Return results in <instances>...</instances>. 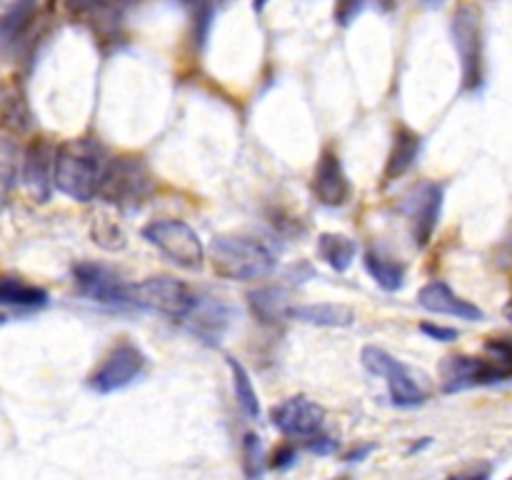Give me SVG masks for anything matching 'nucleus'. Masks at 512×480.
<instances>
[{"mask_svg": "<svg viewBox=\"0 0 512 480\" xmlns=\"http://www.w3.org/2000/svg\"><path fill=\"white\" fill-rule=\"evenodd\" d=\"M308 448L318 455H328L335 450V440H330L328 435L320 433V435H315V438L308 440Z\"/></svg>", "mask_w": 512, "mask_h": 480, "instance_id": "nucleus-34", "label": "nucleus"}, {"mask_svg": "<svg viewBox=\"0 0 512 480\" xmlns=\"http://www.w3.org/2000/svg\"><path fill=\"white\" fill-rule=\"evenodd\" d=\"M490 473H493V468L483 463V465H473V468L468 470H460V473L448 475V480H490Z\"/></svg>", "mask_w": 512, "mask_h": 480, "instance_id": "nucleus-33", "label": "nucleus"}, {"mask_svg": "<svg viewBox=\"0 0 512 480\" xmlns=\"http://www.w3.org/2000/svg\"><path fill=\"white\" fill-rule=\"evenodd\" d=\"M250 313L260 320L263 325H278L283 320H290V290L283 285H263L248 293Z\"/></svg>", "mask_w": 512, "mask_h": 480, "instance_id": "nucleus-18", "label": "nucleus"}, {"mask_svg": "<svg viewBox=\"0 0 512 480\" xmlns=\"http://www.w3.org/2000/svg\"><path fill=\"white\" fill-rule=\"evenodd\" d=\"M365 3H368V0H338V3H335V20H338L340 25H350L360 13H363Z\"/></svg>", "mask_w": 512, "mask_h": 480, "instance_id": "nucleus-30", "label": "nucleus"}, {"mask_svg": "<svg viewBox=\"0 0 512 480\" xmlns=\"http://www.w3.org/2000/svg\"><path fill=\"white\" fill-rule=\"evenodd\" d=\"M443 200L445 185L435 183V180H425V183L415 185L410 193H405L403 203L398 205L400 213L408 218L413 243L418 248H425L433 240L435 228L440 223V213H443Z\"/></svg>", "mask_w": 512, "mask_h": 480, "instance_id": "nucleus-10", "label": "nucleus"}, {"mask_svg": "<svg viewBox=\"0 0 512 480\" xmlns=\"http://www.w3.org/2000/svg\"><path fill=\"white\" fill-rule=\"evenodd\" d=\"M133 300L138 308L155 310L173 320H185L193 310L198 295L173 275H150L133 285Z\"/></svg>", "mask_w": 512, "mask_h": 480, "instance_id": "nucleus-9", "label": "nucleus"}, {"mask_svg": "<svg viewBox=\"0 0 512 480\" xmlns=\"http://www.w3.org/2000/svg\"><path fill=\"white\" fill-rule=\"evenodd\" d=\"M265 3H268V0H255V10H263Z\"/></svg>", "mask_w": 512, "mask_h": 480, "instance_id": "nucleus-37", "label": "nucleus"}, {"mask_svg": "<svg viewBox=\"0 0 512 480\" xmlns=\"http://www.w3.org/2000/svg\"><path fill=\"white\" fill-rule=\"evenodd\" d=\"M178 3H183V5H200V0H178Z\"/></svg>", "mask_w": 512, "mask_h": 480, "instance_id": "nucleus-38", "label": "nucleus"}, {"mask_svg": "<svg viewBox=\"0 0 512 480\" xmlns=\"http://www.w3.org/2000/svg\"><path fill=\"white\" fill-rule=\"evenodd\" d=\"M143 238L155 250H160L170 263L183 270H200L205 263V255H208L200 235L185 220L178 218L153 220L143 228Z\"/></svg>", "mask_w": 512, "mask_h": 480, "instance_id": "nucleus-5", "label": "nucleus"}, {"mask_svg": "<svg viewBox=\"0 0 512 480\" xmlns=\"http://www.w3.org/2000/svg\"><path fill=\"white\" fill-rule=\"evenodd\" d=\"M55 150L48 140L38 138L23 153V185L35 203H48L55 188Z\"/></svg>", "mask_w": 512, "mask_h": 480, "instance_id": "nucleus-14", "label": "nucleus"}, {"mask_svg": "<svg viewBox=\"0 0 512 480\" xmlns=\"http://www.w3.org/2000/svg\"><path fill=\"white\" fill-rule=\"evenodd\" d=\"M73 283L78 293L93 303L118 310L135 308L133 285L125 283L123 275L115 273L110 265L95 263V260H78L73 265Z\"/></svg>", "mask_w": 512, "mask_h": 480, "instance_id": "nucleus-7", "label": "nucleus"}, {"mask_svg": "<svg viewBox=\"0 0 512 480\" xmlns=\"http://www.w3.org/2000/svg\"><path fill=\"white\" fill-rule=\"evenodd\" d=\"M155 175L140 155H115L105 170L98 198L118 210H138L155 195Z\"/></svg>", "mask_w": 512, "mask_h": 480, "instance_id": "nucleus-3", "label": "nucleus"}, {"mask_svg": "<svg viewBox=\"0 0 512 480\" xmlns=\"http://www.w3.org/2000/svg\"><path fill=\"white\" fill-rule=\"evenodd\" d=\"M438 373L445 393H460V390L503 383V380L512 378L508 370L490 355H485V358H478V355H448L440 363Z\"/></svg>", "mask_w": 512, "mask_h": 480, "instance_id": "nucleus-11", "label": "nucleus"}, {"mask_svg": "<svg viewBox=\"0 0 512 480\" xmlns=\"http://www.w3.org/2000/svg\"><path fill=\"white\" fill-rule=\"evenodd\" d=\"M230 318H233V310H230L228 303H223L215 295H198L193 310L185 318L188 328L193 330L198 338H203L205 343L215 345L220 343L223 333L228 330Z\"/></svg>", "mask_w": 512, "mask_h": 480, "instance_id": "nucleus-15", "label": "nucleus"}, {"mask_svg": "<svg viewBox=\"0 0 512 480\" xmlns=\"http://www.w3.org/2000/svg\"><path fill=\"white\" fill-rule=\"evenodd\" d=\"M368 453H373V445H365V448L353 450V453L345 455V460H348V463H358V460H363Z\"/></svg>", "mask_w": 512, "mask_h": 480, "instance_id": "nucleus-35", "label": "nucleus"}, {"mask_svg": "<svg viewBox=\"0 0 512 480\" xmlns=\"http://www.w3.org/2000/svg\"><path fill=\"white\" fill-rule=\"evenodd\" d=\"M313 195L318 203L328 205V208H340L353 195V185H350L345 165L340 160V153L335 148H323L318 163L313 170Z\"/></svg>", "mask_w": 512, "mask_h": 480, "instance_id": "nucleus-13", "label": "nucleus"}, {"mask_svg": "<svg viewBox=\"0 0 512 480\" xmlns=\"http://www.w3.org/2000/svg\"><path fill=\"white\" fill-rule=\"evenodd\" d=\"M418 303L423 305L428 313L435 315H450V318L460 320H483L485 313L470 300L460 298L453 288H450L445 280H430L428 285H423L418 293Z\"/></svg>", "mask_w": 512, "mask_h": 480, "instance_id": "nucleus-16", "label": "nucleus"}, {"mask_svg": "<svg viewBox=\"0 0 512 480\" xmlns=\"http://www.w3.org/2000/svg\"><path fill=\"white\" fill-rule=\"evenodd\" d=\"M503 313H505V318H508V320H510V323H512V295H510V300H508V303H505Z\"/></svg>", "mask_w": 512, "mask_h": 480, "instance_id": "nucleus-36", "label": "nucleus"}, {"mask_svg": "<svg viewBox=\"0 0 512 480\" xmlns=\"http://www.w3.org/2000/svg\"><path fill=\"white\" fill-rule=\"evenodd\" d=\"M360 360H363L368 373L385 378L390 400H393V405H398V408H418V405H423L425 400H428V388H425V383L420 380V375L415 373L410 365L393 358L385 348L365 345L363 353H360Z\"/></svg>", "mask_w": 512, "mask_h": 480, "instance_id": "nucleus-4", "label": "nucleus"}, {"mask_svg": "<svg viewBox=\"0 0 512 480\" xmlns=\"http://www.w3.org/2000/svg\"><path fill=\"white\" fill-rule=\"evenodd\" d=\"M288 318L318 328H350L355 323V310L345 303H305L293 305Z\"/></svg>", "mask_w": 512, "mask_h": 480, "instance_id": "nucleus-19", "label": "nucleus"}, {"mask_svg": "<svg viewBox=\"0 0 512 480\" xmlns=\"http://www.w3.org/2000/svg\"><path fill=\"white\" fill-rule=\"evenodd\" d=\"M145 365H148V358H145L143 350L123 338L108 350L98 368L88 375V388L100 395L118 393L145 373Z\"/></svg>", "mask_w": 512, "mask_h": 480, "instance_id": "nucleus-8", "label": "nucleus"}, {"mask_svg": "<svg viewBox=\"0 0 512 480\" xmlns=\"http://www.w3.org/2000/svg\"><path fill=\"white\" fill-rule=\"evenodd\" d=\"M270 423L293 440H310L323 433L325 410L308 395H293L270 408Z\"/></svg>", "mask_w": 512, "mask_h": 480, "instance_id": "nucleus-12", "label": "nucleus"}, {"mask_svg": "<svg viewBox=\"0 0 512 480\" xmlns=\"http://www.w3.org/2000/svg\"><path fill=\"white\" fill-rule=\"evenodd\" d=\"M420 333L428 335L430 340H438V343H455L460 338L458 328H448V325L438 323H420Z\"/></svg>", "mask_w": 512, "mask_h": 480, "instance_id": "nucleus-31", "label": "nucleus"}, {"mask_svg": "<svg viewBox=\"0 0 512 480\" xmlns=\"http://www.w3.org/2000/svg\"><path fill=\"white\" fill-rule=\"evenodd\" d=\"M18 165H20V150L13 140L0 138V198L10 193L18 178Z\"/></svg>", "mask_w": 512, "mask_h": 480, "instance_id": "nucleus-25", "label": "nucleus"}, {"mask_svg": "<svg viewBox=\"0 0 512 480\" xmlns=\"http://www.w3.org/2000/svg\"><path fill=\"white\" fill-rule=\"evenodd\" d=\"M48 300V290L40 285L25 283L23 278H13V275H0V305L5 308L33 310L48 305Z\"/></svg>", "mask_w": 512, "mask_h": 480, "instance_id": "nucleus-20", "label": "nucleus"}, {"mask_svg": "<svg viewBox=\"0 0 512 480\" xmlns=\"http://www.w3.org/2000/svg\"><path fill=\"white\" fill-rule=\"evenodd\" d=\"M208 260L225 280H258L278 268V250L253 233H220L210 240Z\"/></svg>", "mask_w": 512, "mask_h": 480, "instance_id": "nucleus-2", "label": "nucleus"}, {"mask_svg": "<svg viewBox=\"0 0 512 480\" xmlns=\"http://www.w3.org/2000/svg\"><path fill=\"white\" fill-rule=\"evenodd\" d=\"M35 5L38 0H10L5 5V13L0 18V40H15L25 28H28L30 18L35 13Z\"/></svg>", "mask_w": 512, "mask_h": 480, "instance_id": "nucleus-24", "label": "nucleus"}, {"mask_svg": "<svg viewBox=\"0 0 512 480\" xmlns=\"http://www.w3.org/2000/svg\"><path fill=\"white\" fill-rule=\"evenodd\" d=\"M110 155L100 140L73 138L55 150V188L75 203L98 198Z\"/></svg>", "mask_w": 512, "mask_h": 480, "instance_id": "nucleus-1", "label": "nucleus"}, {"mask_svg": "<svg viewBox=\"0 0 512 480\" xmlns=\"http://www.w3.org/2000/svg\"><path fill=\"white\" fill-rule=\"evenodd\" d=\"M453 40L460 55L463 90H480L485 80L483 13L478 5H460L453 15Z\"/></svg>", "mask_w": 512, "mask_h": 480, "instance_id": "nucleus-6", "label": "nucleus"}, {"mask_svg": "<svg viewBox=\"0 0 512 480\" xmlns=\"http://www.w3.org/2000/svg\"><path fill=\"white\" fill-rule=\"evenodd\" d=\"M228 368H230V373H233L235 400H238V405L243 408V413L248 415V418L258 420L260 418V400H258V393H255L253 380H250V373L245 370V365L238 363L235 358H228Z\"/></svg>", "mask_w": 512, "mask_h": 480, "instance_id": "nucleus-23", "label": "nucleus"}, {"mask_svg": "<svg viewBox=\"0 0 512 480\" xmlns=\"http://www.w3.org/2000/svg\"><path fill=\"white\" fill-rule=\"evenodd\" d=\"M298 460V450L293 443H283L270 458V468H290Z\"/></svg>", "mask_w": 512, "mask_h": 480, "instance_id": "nucleus-32", "label": "nucleus"}, {"mask_svg": "<svg viewBox=\"0 0 512 480\" xmlns=\"http://www.w3.org/2000/svg\"><path fill=\"white\" fill-rule=\"evenodd\" d=\"M420 150H423V135L405 123L395 125L393 145H390L388 160H385L383 183L390 185L395 183V180L403 178V175L415 165Z\"/></svg>", "mask_w": 512, "mask_h": 480, "instance_id": "nucleus-17", "label": "nucleus"}, {"mask_svg": "<svg viewBox=\"0 0 512 480\" xmlns=\"http://www.w3.org/2000/svg\"><path fill=\"white\" fill-rule=\"evenodd\" d=\"M365 270L370 273V278L380 285L388 293H395V290L403 288L405 283V263H400L398 258L388 255L380 248H368L363 255Z\"/></svg>", "mask_w": 512, "mask_h": 480, "instance_id": "nucleus-21", "label": "nucleus"}, {"mask_svg": "<svg viewBox=\"0 0 512 480\" xmlns=\"http://www.w3.org/2000/svg\"><path fill=\"white\" fill-rule=\"evenodd\" d=\"M318 255L323 263H328L335 273H345L355 263L358 243L343 233H323L318 238Z\"/></svg>", "mask_w": 512, "mask_h": 480, "instance_id": "nucleus-22", "label": "nucleus"}, {"mask_svg": "<svg viewBox=\"0 0 512 480\" xmlns=\"http://www.w3.org/2000/svg\"><path fill=\"white\" fill-rule=\"evenodd\" d=\"M508 480H512V475H510V478H508Z\"/></svg>", "mask_w": 512, "mask_h": 480, "instance_id": "nucleus-39", "label": "nucleus"}, {"mask_svg": "<svg viewBox=\"0 0 512 480\" xmlns=\"http://www.w3.org/2000/svg\"><path fill=\"white\" fill-rule=\"evenodd\" d=\"M93 240L98 245H103L105 250H123L125 248V235L118 228L115 220L100 218L93 223Z\"/></svg>", "mask_w": 512, "mask_h": 480, "instance_id": "nucleus-26", "label": "nucleus"}, {"mask_svg": "<svg viewBox=\"0 0 512 480\" xmlns=\"http://www.w3.org/2000/svg\"><path fill=\"white\" fill-rule=\"evenodd\" d=\"M113 0H65V10L73 18H90V15L105 10Z\"/></svg>", "mask_w": 512, "mask_h": 480, "instance_id": "nucleus-29", "label": "nucleus"}, {"mask_svg": "<svg viewBox=\"0 0 512 480\" xmlns=\"http://www.w3.org/2000/svg\"><path fill=\"white\" fill-rule=\"evenodd\" d=\"M243 468L250 480L260 478L263 473V450H260V438L255 433H248L243 440Z\"/></svg>", "mask_w": 512, "mask_h": 480, "instance_id": "nucleus-27", "label": "nucleus"}, {"mask_svg": "<svg viewBox=\"0 0 512 480\" xmlns=\"http://www.w3.org/2000/svg\"><path fill=\"white\" fill-rule=\"evenodd\" d=\"M483 348L490 358L498 360L512 375V335H490V338H485Z\"/></svg>", "mask_w": 512, "mask_h": 480, "instance_id": "nucleus-28", "label": "nucleus"}]
</instances>
